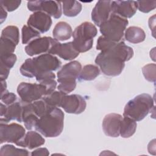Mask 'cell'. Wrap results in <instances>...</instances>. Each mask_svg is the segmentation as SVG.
<instances>
[{
  "label": "cell",
  "instance_id": "9",
  "mask_svg": "<svg viewBox=\"0 0 156 156\" xmlns=\"http://www.w3.org/2000/svg\"><path fill=\"white\" fill-rule=\"evenodd\" d=\"M61 3L57 1H32L27 2V8L31 12H42L57 19L62 14Z\"/></svg>",
  "mask_w": 156,
  "mask_h": 156
},
{
  "label": "cell",
  "instance_id": "28",
  "mask_svg": "<svg viewBox=\"0 0 156 156\" xmlns=\"http://www.w3.org/2000/svg\"><path fill=\"white\" fill-rule=\"evenodd\" d=\"M40 37V33L32 27L27 25H24L22 27L21 40L23 44H29L33 40Z\"/></svg>",
  "mask_w": 156,
  "mask_h": 156
},
{
  "label": "cell",
  "instance_id": "1",
  "mask_svg": "<svg viewBox=\"0 0 156 156\" xmlns=\"http://www.w3.org/2000/svg\"><path fill=\"white\" fill-rule=\"evenodd\" d=\"M133 54L131 47L121 42L101 51L96 56L95 63L105 75L117 76L123 71L125 62L132 58Z\"/></svg>",
  "mask_w": 156,
  "mask_h": 156
},
{
  "label": "cell",
  "instance_id": "24",
  "mask_svg": "<svg viewBox=\"0 0 156 156\" xmlns=\"http://www.w3.org/2000/svg\"><path fill=\"white\" fill-rule=\"evenodd\" d=\"M136 129V121L129 117L123 116L119 130V135L121 137L127 138L132 136L135 133Z\"/></svg>",
  "mask_w": 156,
  "mask_h": 156
},
{
  "label": "cell",
  "instance_id": "3",
  "mask_svg": "<svg viewBox=\"0 0 156 156\" xmlns=\"http://www.w3.org/2000/svg\"><path fill=\"white\" fill-rule=\"evenodd\" d=\"M64 113L58 107H52L40 117L35 127L37 131L45 137L58 136L63 129Z\"/></svg>",
  "mask_w": 156,
  "mask_h": 156
},
{
  "label": "cell",
  "instance_id": "17",
  "mask_svg": "<svg viewBox=\"0 0 156 156\" xmlns=\"http://www.w3.org/2000/svg\"><path fill=\"white\" fill-rule=\"evenodd\" d=\"M49 54L57 55L65 60H72L79 55V52L74 46L73 41L65 43L58 42L51 49Z\"/></svg>",
  "mask_w": 156,
  "mask_h": 156
},
{
  "label": "cell",
  "instance_id": "20",
  "mask_svg": "<svg viewBox=\"0 0 156 156\" xmlns=\"http://www.w3.org/2000/svg\"><path fill=\"white\" fill-rule=\"evenodd\" d=\"M38 119L33 110L32 104L23 102V122L26 129L29 130L35 127Z\"/></svg>",
  "mask_w": 156,
  "mask_h": 156
},
{
  "label": "cell",
  "instance_id": "27",
  "mask_svg": "<svg viewBox=\"0 0 156 156\" xmlns=\"http://www.w3.org/2000/svg\"><path fill=\"white\" fill-rule=\"evenodd\" d=\"M66 94L60 91H54L51 93L44 96L42 99L51 107H60L63 97Z\"/></svg>",
  "mask_w": 156,
  "mask_h": 156
},
{
  "label": "cell",
  "instance_id": "37",
  "mask_svg": "<svg viewBox=\"0 0 156 156\" xmlns=\"http://www.w3.org/2000/svg\"><path fill=\"white\" fill-rule=\"evenodd\" d=\"M49 154L48 150L45 147H40L34 150L30 154L32 156H38V155H48Z\"/></svg>",
  "mask_w": 156,
  "mask_h": 156
},
{
  "label": "cell",
  "instance_id": "26",
  "mask_svg": "<svg viewBox=\"0 0 156 156\" xmlns=\"http://www.w3.org/2000/svg\"><path fill=\"white\" fill-rule=\"evenodd\" d=\"M99 74L100 70L98 66L89 64L85 65L83 68H82L78 79L80 81L93 80L97 77Z\"/></svg>",
  "mask_w": 156,
  "mask_h": 156
},
{
  "label": "cell",
  "instance_id": "13",
  "mask_svg": "<svg viewBox=\"0 0 156 156\" xmlns=\"http://www.w3.org/2000/svg\"><path fill=\"white\" fill-rule=\"evenodd\" d=\"M112 1H98L91 12V19L94 23L100 26L113 13Z\"/></svg>",
  "mask_w": 156,
  "mask_h": 156
},
{
  "label": "cell",
  "instance_id": "23",
  "mask_svg": "<svg viewBox=\"0 0 156 156\" xmlns=\"http://www.w3.org/2000/svg\"><path fill=\"white\" fill-rule=\"evenodd\" d=\"M125 39L133 44L143 42L146 38V34L143 29L137 26H130L125 30Z\"/></svg>",
  "mask_w": 156,
  "mask_h": 156
},
{
  "label": "cell",
  "instance_id": "11",
  "mask_svg": "<svg viewBox=\"0 0 156 156\" xmlns=\"http://www.w3.org/2000/svg\"><path fill=\"white\" fill-rule=\"evenodd\" d=\"M82 70V65L74 60L64 65L57 72V81L59 83L76 82Z\"/></svg>",
  "mask_w": 156,
  "mask_h": 156
},
{
  "label": "cell",
  "instance_id": "15",
  "mask_svg": "<svg viewBox=\"0 0 156 156\" xmlns=\"http://www.w3.org/2000/svg\"><path fill=\"white\" fill-rule=\"evenodd\" d=\"M122 116L118 113H112L105 116L102 121V129L104 133L110 137H118Z\"/></svg>",
  "mask_w": 156,
  "mask_h": 156
},
{
  "label": "cell",
  "instance_id": "16",
  "mask_svg": "<svg viewBox=\"0 0 156 156\" xmlns=\"http://www.w3.org/2000/svg\"><path fill=\"white\" fill-rule=\"evenodd\" d=\"M113 13L124 18L132 17L137 10L136 2L135 1H112Z\"/></svg>",
  "mask_w": 156,
  "mask_h": 156
},
{
  "label": "cell",
  "instance_id": "21",
  "mask_svg": "<svg viewBox=\"0 0 156 156\" xmlns=\"http://www.w3.org/2000/svg\"><path fill=\"white\" fill-rule=\"evenodd\" d=\"M0 61L1 80H5L9 76L10 69L16 61V56L15 54L0 55Z\"/></svg>",
  "mask_w": 156,
  "mask_h": 156
},
{
  "label": "cell",
  "instance_id": "31",
  "mask_svg": "<svg viewBox=\"0 0 156 156\" xmlns=\"http://www.w3.org/2000/svg\"><path fill=\"white\" fill-rule=\"evenodd\" d=\"M17 44L12 40L1 37L0 55L13 54Z\"/></svg>",
  "mask_w": 156,
  "mask_h": 156
},
{
  "label": "cell",
  "instance_id": "33",
  "mask_svg": "<svg viewBox=\"0 0 156 156\" xmlns=\"http://www.w3.org/2000/svg\"><path fill=\"white\" fill-rule=\"evenodd\" d=\"M137 9L143 13H148L156 7L155 1H137Z\"/></svg>",
  "mask_w": 156,
  "mask_h": 156
},
{
  "label": "cell",
  "instance_id": "10",
  "mask_svg": "<svg viewBox=\"0 0 156 156\" xmlns=\"http://www.w3.org/2000/svg\"><path fill=\"white\" fill-rule=\"evenodd\" d=\"M58 42L57 40L50 37H40L29 43L25 47V51L31 57L41 54H49Z\"/></svg>",
  "mask_w": 156,
  "mask_h": 156
},
{
  "label": "cell",
  "instance_id": "22",
  "mask_svg": "<svg viewBox=\"0 0 156 156\" xmlns=\"http://www.w3.org/2000/svg\"><path fill=\"white\" fill-rule=\"evenodd\" d=\"M73 34L71 26L65 21H60L56 24L52 35L54 38L57 41H65L69 39Z\"/></svg>",
  "mask_w": 156,
  "mask_h": 156
},
{
  "label": "cell",
  "instance_id": "39",
  "mask_svg": "<svg viewBox=\"0 0 156 156\" xmlns=\"http://www.w3.org/2000/svg\"><path fill=\"white\" fill-rule=\"evenodd\" d=\"M1 94L3 93L4 92H5V91H7V83L5 80H1Z\"/></svg>",
  "mask_w": 156,
  "mask_h": 156
},
{
  "label": "cell",
  "instance_id": "4",
  "mask_svg": "<svg viewBox=\"0 0 156 156\" xmlns=\"http://www.w3.org/2000/svg\"><path fill=\"white\" fill-rule=\"evenodd\" d=\"M154 108L152 97L146 93H143L130 100L125 105L123 116L129 117L135 121L143 119Z\"/></svg>",
  "mask_w": 156,
  "mask_h": 156
},
{
  "label": "cell",
  "instance_id": "12",
  "mask_svg": "<svg viewBox=\"0 0 156 156\" xmlns=\"http://www.w3.org/2000/svg\"><path fill=\"white\" fill-rule=\"evenodd\" d=\"M87 103L80 95L74 94L65 95L63 97L61 107L68 113L80 114L86 108Z\"/></svg>",
  "mask_w": 156,
  "mask_h": 156
},
{
  "label": "cell",
  "instance_id": "36",
  "mask_svg": "<svg viewBox=\"0 0 156 156\" xmlns=\"http://www.w3.org/2000/svg\"><path fill=\"white\" fill-rule=\"evenodd\" d=\"M36 80L39 83L48 79H54L55 78V75L53 72H48L45 73H42L38 75L36 77Z\"/></svg>",
  "mask_w": 156,
  "mask_h": 156
},
{
  "label": "cell",
  "instance_id": "35",
  "mask_svg": "<svg viewBox=\"0 0 156 156\" xmlns=\"http://www.w3.org/2000/svg\"><path fill=\"white\" fill-rule=\"evenodd\" d=\"M21 2V1L19 0H13V1L1 0L0 1L1 5H2L8 12H12L15 10L20 5Z\"/></svg>",
  "mask_w": 156,
  "mask_h": 156
},
{
  "label": "cell",
  "instance_id": "34",
  "mask_svg": "<svg viewBox=\"0 0 156 156\" xmlns=\"http://www.w3.org/2000/svg\"><path fill=\"white\" fill-rule=\"evenodd\" d=\"M1 100L6 105H9L17 101V96L15 94L9 92L7 90L1 94Z\"/></svg>",
  "mask_w": 156,
  "mask_h": 156
},
{
  "label": "cell",
  "instance_id": "29",
  "mask_svg": "<svg viewBox=\"0 0 156 156\" xmlns=\"http://www.w3.org/2000/svg\"><path fill=\"white\" fill-rule=\"evenodd\" d=\"M0 155H29L27 150L15 147L11 144H5L1 146L0 149Z\"/></svg>",
  "mask_w": 156,
  "mask_h": 156
},
{
  "label": "cell",
  "instance_id": "19",
  "mask_svg": "<svg viewBox=\"0 0 156 156\" xmlns=\"http://www.w3.org/2000/svg\"><path fill=\"white\" fill-rule=\"evenodd\" d=\"M44 143L45 140L39 133L34 131H29L26 133L24 136L17 146L33 149L44 144Z\"/></svg>",
  "mask_w": 156,
  "mask_h": 156
},
{
  "label": "cell",
  "instance_id": "8",
  "mask_svg": "<svg viewBox=\"0 0 156 156\" xmlns=\"http://www.w3.org/2000/svg\"><path fill=\"white\" fill-rule=\"evenodd\" d=\"M0 143H12L16 145L26 134L25 129L17 123H0Z\"/></svg>",
  "mask_w": 156,
  "mask_h": 156
},
{
  "label": "cell",
  "instance_id": "38",
  "mask_svg": "<svg viewBox=\"0 0 156 156\" xmlns=\"http://www.w3.org/2000/svg\"><path fill=\"white\" fill-rule=\"evenodd\" d=\"M0 10H1V17H0L1 19H0V21H1V23H2L6 19L7 13L6 10L2 5L0 6Z\"/></svg>",
  "mask_w": 156,
  "mask_h": 156
},
{
  "label": "cell",
  "instance_id": "14",
  "mask_svg": "<svg viewBox=\"0 0 156 156\" xmlns=\"http://www.w3.org/2000/svg\"><path fill=\"white\" fill-rule=\"evenodd\" d=\"M52 23V19L49 15L42 12H36L30 15L27 24L40 33L43 34L49 30Z\"/></svg>",
  "mask_w": 156,
  "mask_h": 156
},
{
  "label": "cell",
  "instance_id": "5",
  "mask_svg": "<svg viewBox=\"0 0 156 156\" xmlns=\"http://www.w3.org/2000/svg\"><path fill=\"white\" fill-rule=\"evenodd\" d=\"M127 19L112 13L110 18L100 26L102 35L108 40L116 43L124 42V36L128 25Z\"/></svg>",
  "mask_w": 156,
  "mask_h": 156
},
{
  "label": "cell",
  "instance_id": "25",
  "mask_svg": "<svg viewBox=\"0 0 156 156\" xmlns=\"http://www.w3.org/2000/svg\"><path fill=\"white\" fill-rule=\"evenodd\" d=\"M62 3L63 14L66 16H76L82 10V4L77 1H63Z\"/></svg>",
  "mask_w": 156,
  "mask_h": 156
},
{
  "label": "cell",
  "instance_id": "18",
  "mask_svg": "<svg viewBox=\"0 0 156 156\" xmlns=\"http://www.w3.org/2000/svg\"><path fill=\"white\" fill-rule=\"evenodd\" d=\"M12 120H16L20 122L23 121V102L16 101L7 105L4 116L1 117L0 123H8Z\"/></svg>",
  "mask_w": 156,
  "mask_h": 156
},
{
  "label": "cell",
  "instance_id": "32",
  "mask_svg": "<svg viewBox=\"0 0 156 156\" xmlns=\"http://www.w3.org/2000/svg\"><path fill=\"white\" fill-rule=\"evenodd\" d=\"M155 64L149 63L144 66L142 68L143 76L149 82H155Z\"/></svg>",
  "mask_w": 156,
  "mask_h": 156
},
{
  "label": "cell",
  "instance_id": "6",
  "mask_svg": "<svg viewBox=\"0 0 156 156\" xmlns=\"http://www.w3.org/2000/svg\"><path fill=\"white\" fill-rule=\"evenodd\" d=\"M98 33L96 27L90 22H83L77 26L73 32V43L80 52L89 51L93 46V38Z\"/></svg>",
  "mask_w": 156,
  "mask_h": 156
},
{
  "label": "cell",
  "instance_id": "30",
  "mask_svg": "<svg viewBox=\"0 0 156 156\" xmlns=\"http://www.w3.org/2000/svg\"><path fill=\"white\" fill-rule=\"evenodd\" d=\"M1 37L9 38L18 44L20 40L19 29L15 26H8L2 30Z\"/></svg>",
  "mask_w": 156,
  "mask_h": 156
},
{
  "label": "cell",
  "instance_id": "7",
  "mask_svg": "<svg viewBox=\"0 0 156 156\" xmlns=\"http://www.w3.org/2000/svg\"><path fill=\"white\" fill-rule=\"evenodd\" d=\"M17 93L23 102L31 103L47 95V90L44 85L40 83L21 82L18 86Z\"/></svg>",
  "mask_w": 156,
  "mask_h": 156
},
{
  "label": "cell",
  "instance_id": "2",
  "mask_svg": "<svg viewBox=\"0 0 156 156\" xmlns=\"http://www.w3.org/2000/svg\"><path fill=\"white\" fill-rule=\"evenodd\" d=\"M61 64L62 62L57 57L51 54H44L26 59L21 66L20 71L23 76L36 77L40 74L56 71Z\"/></svg>",
  "mask_w": 156,
  "mask_h": 156
}]
</instances>
